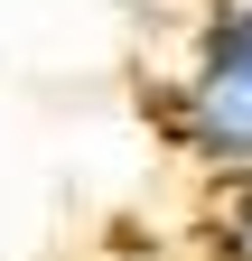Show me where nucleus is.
Returning a JSON list of instances; mask_svg holds the SVG:
<instances>
[{"label": "nucleus", "instance_id": "1", "mask_svg": "<svg viewBox=\"0 0 252 261\" xmlns=\"http://www.w3.org/2000/svg\"><path fill=\"white\" fill-rule=\"evenodd\" d=\"M168 140L215 177L252 168V0H206L196 47L168 84Z\"/></svg>", "mask_w": 252, "mask_h": 261}, {"label": "nucleus", "instance_id": "2", "mask_svg": "<svg viewBox=\"0 0 252 261\" xmlns=\"http://www.w3.org/2000/svg\"><path fill=\"white\" fill-rule=\"evenodd\" d=\"M206 261H252V168L215 177V215H206Z\"/></svg>", "mask_w": 252, "mask_h": 261}]
</instances>
